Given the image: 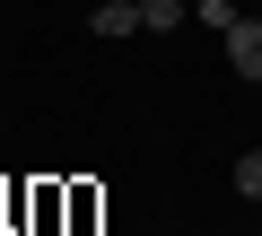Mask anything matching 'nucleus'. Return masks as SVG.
<instances>
[{
	"label": "nucleus",
	"mask_w": 262,
	"mask_h": 236,
	"mask_svg": "<svg viewBox=\"0 0 262 236\" xmlns=\"http://www.w3.org/2000/svg\"><path fill=\"white\" fill-rule=\"evenodd\" d=\"M227 70L262 88V18H236V27H227Z\"/></svg>",
	"instance_id": "nucleus-1"
},
{
	"label": "nucleus",
	"mask_w": 262,
	"mask_h": 236,
	"mask_svg": "<svg viewBox=\"0 0 262 236\" xmlns=\"http://www.w3.org/2000/svg\"><path fill=\"white\" fill-rule=\"evenodd\" d=\"M192 18V0H140V35H175Z\"/></svg>",
	"instance_id": "nucleus-2"
},
{
	"label": "nucleus",
	"mask_w": 262,
	"mask_h": 236,
	"mask_svg": "<svg viewBox=\"0 0 262 236\" xmlns=\"http://www.w3.org/2000/svg\"><path fill=\"white\" fill-rule=\"evenodd\" d=\"M96 210H105V192L96 184H70V236H96Z\"/></svg>",
	"instance_id": "nucleus-3"
},
{
	"label": "nucleus",
	"mask_w": 262,
	"mask_h": 236,
	"mask_svg": "<svg viewBox=\"0 0 262 236\" xmlns=\"http://www.w3.org/2000/svg\"><path fill=\"white\" fill-rule=\"evenodd\" d=\"M96 35H140V0H105V9H96Z\"/></svg>",
	"instance_id": "nucleus-4"
},
{
	"label": "nucleus",
	"mask_w": 262,
	"mask_h": 236,
	"mask_svg": "<svg viewBox=\"0 0 262 236\" xmlns=\"http://www.w3.org/2000/svg\"><path fill=\"white\" fill-rule=\"evenodd\" d=\"M192 18H201V27H219V35H227V27H236V18H245V9H236V0H192Z\"/></svg>",
	"instance_id": "nucleus-5"
},
{
	"label": "nucleus",
	"mask_w": 262,
	"mask_h": 236,
	"mask_svg": "<svg viewBox=\"0 0 262 236\" xmlns=\"http://www.w3.org/2000/svg\"><path fill=\"white\" fill-rule=\"evenodd\" d=\"M236 192H245V201H262V149H245V158H236Z\"/></svg>",
	"instance_id": "nucleus-6"
}]
</instances>
